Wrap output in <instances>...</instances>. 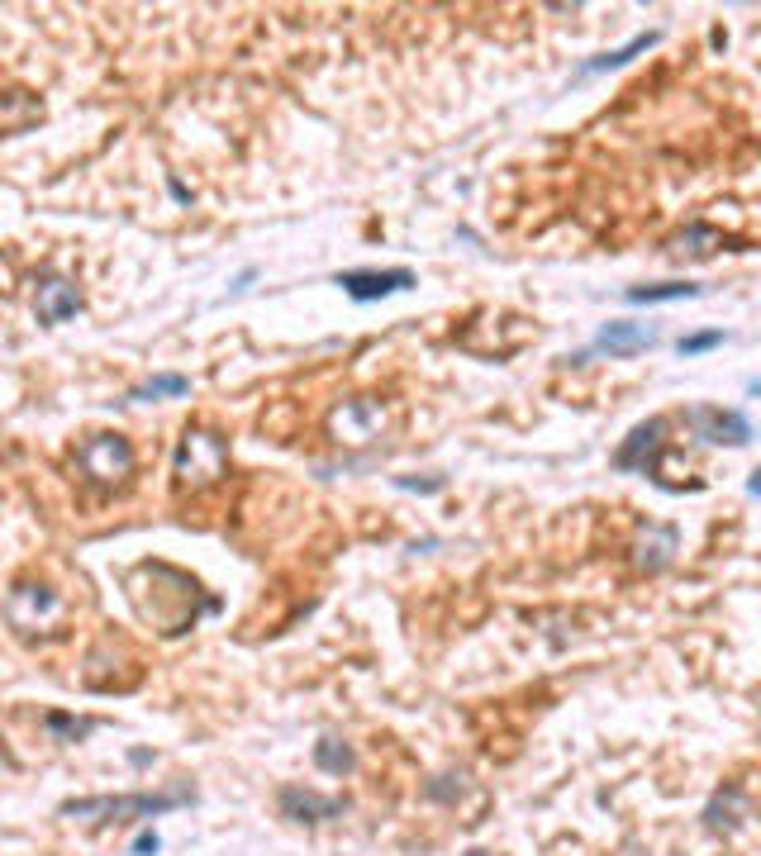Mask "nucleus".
<instances>
[{"label": "nucleus", "mask_w": 761, "mask_h": 856, "mask_svg": "<svg viewBox=\"0 0 761 856\" xmlns=\"http://www.w3.org/2000/svg\"><path fill=\"white\" fill-rule=\"evenodd\" d=\"M724 338H728L724 328H700V334H686V338H680V342H676V352H680V358H700V352L718 348Z\"/></svg>", "instance_id": "5701e85b"}, {"label": "nucleus", "mask_w": 761, "mask_h": 856, "mask_svg": "<svg viewBox=\"0 0 761 856\" xmlns=\"http://www.w3.org/2000/svg\"><path fill=\"white\" fill-rule=\"evenodd\" d=\"M334 286L358 300V305H372V300H386V296H400L414 286V272L410 267H386V272H338Z\"/></svg>", "instance_id": "9b49d317"}, {"label": "nucleus", "mask_w": 761, "mask_h": 856, "mask_svg": "<svg viewBox=\"0 0 761 856\" xmlns=\"http://www.w3.org/2000/svg\"><path fill=\"white\" fill-rule=\"evenodd\" d=\"M195 789L191 785H177V789H162V795H148V789H138V795H86V799H62L58 813L72 823H96V828H120V823H148L157 813L167 809H181L191 805Z\"/></svg>", "instance_id": "f03ea898"}, {"label": "nucleus", "mask_w": 761, "mask_h": 856, "mask_svg": "<svg viewBox=\"0 0 761 856\" xmlns=\"http://www.w3.org/2000/svg\"><path fill=\"white\" fill-rule=\"evenodd\" d=\"M329 438L338 447H366L380 438V429H386V405L372 400V395H358V400H343L329 410Z\"/></svg>", "instance_id": "423d86ee"}, {"label": "nucleus", "mask_w": 761, "mask_h": 856, "mask_svg": "<svg viewBox=\"0 0 761 856\" xmlns=\"http://www.w3.org/2000/svg\"><path fill=\"white\" fill-rule=\"evenodd\" d=\"M462 789H467L462 771H443V775H433V781H424V799H428V805H457Z\"/></svg>", "instance_id": "4be33fe9"}, {"label": "nucleus", "mask_w": 761, "mask_h": 856, "mask_svg": "<svg viewBox=\"0 0 761 856\" xmlns=\"http://www.w3.org/2000/svg\"><path fill=\"white\" fill-rule=\"evenodd\" d=\"M157 852H162V837H157V833H138L134 856H157Z\"/></svg>", "instance_id": "393cba45"}, {"label": "nucleus", "mask_w": 761, "mask_h": 856, "mask_svg": "<svg viewBox=\"0 0 761 856\" xmlns=\"http://www.w3.org/2000/svg\"><path fill=\"white\" fill-rule=\"evenodd\" d=\"M657 29H648V34H633L624 48H614V52H600V58H590L585 68H581V76H600V72H619V68H628V62L638 58V52H648V48H657Z\"/></svg>", "instance_id": "f3484780"}, {"label": "nucleus", "mask_w": 761, "mask_h": 856, "mask_svg": "<svg viewBox=\"0 0 761 856\" xmlns=\"http://www.w3.org/2000/svg\"><path fill=\"white\" fill-rule=\"evenodd\" d=\"M700 819H704V828H710V833H738L742 819H747V795H742V785L714 789V799L704 805Z\"/></svg>", "instance_id": "dca6fc26"}, {"label": "nucleus", "mask_w": 761, "mask_h": 856, "mask_svg": "<svg viewBox=\"0 0 761 856\" xmlns=\"http://www.w3.org/2000/svg\"><path fill=\"white\" fill-rule=\"evenodd\" d=\"M747 495L761 499V471H752V477H747Z\"/></svg>", "instance_id": "a878e982"}, {"label": "nucleus", "mask_w": 761, "mask_h": 856, "mask_svg": "<svg viewBox=\"0 0 761 856\" xmlns=\"http://www.w3.org/2000/svg\"><path fill=\"white\" fill-rule=\"evenodd\" d=\"M129 576L157 590V600H134V610H138L143 624H153L162 638L191 634L205 614L219 610V600L205 595L201 581H195L191 571H181V566H172V562H138Z\"/></svg>", "instance_id": "f257e3e1"}, {"label": "nucleus", "mask_w": 761, "mask_h": 856, "mask_svg": "<svg viewBox=\"0 0 761 856\" xmlns=\"http://www.w3.org/2000/svg\"><path fill=\"white\" fill-rule=\"evenodd\" d=\"M662 433H666L662 414L642 419V424L619 443V453H614V471H642V477H652V471H657V453H662Z\"/></svg>", "instance_id": "9d476101"}, {"label": "nucleus", "mask_w": 761, "mask_h": 856, "mask_svg": "<svg viewBox=\"0 0 761 856\" xmlns=\"http://www.w3.org/2000/svg\"><path fill=\"white\" fill-rule=\"evenodd\" d=\"M76 314H82V286L68 281V276H58V272L44 276L38 291H34V320L44 328H58V324L76 320Z\"/></svg>", "instance_id": "1a4fd4ad"}, {"label": "nucleus", "mask_w": 761, "mask_h": 856, "mask_svg": "<svg viewBox=\"0 0 761 856\" xmlns=\"http://www.w3.org/2000/svg\"><path fill=\"white\" fill-rule=\"evenodd\" d=\"M76 467H82V477L90 485H100V491H120V485H129V477H134L138 453L124 433H86V438L76 443Z\"/></svg>", "instance_id": "39448f33"}, {"label": "nucleus", "mask_w": 761, "mask_h": 856, "mask_svg": "<svg viewBox=\"0 0 761 856\" xmlns=\"http://www.w3.org/2000/svg\"><path fill=\"white\" fill-rule=\"evenodd\" d=\"M718 248H738V239H728L724 229H714V224H704V219H690L686 229H676L672 239H666V257H676V262H710Z\"/></svg>", "instance_id": "f8f14e48"}, {"label": "nucleus", "mask_w": 761, "mask_h": 856, "mask_svg": "<svg viewBox=\"0 0 761 856\" xmlns=\"http://www.w3.org/2000/svg\"><path fill=\"white\" fill-rule=\"evenodd\" d=\"M38 120H44V100H38L34 91H24V86L0 91V138L29 134Z\"/></svg>", "instance_id": "2eb2a0df"}, {"label": "nucleus", "mask_w": 761, "mask_h": 856, "mask_svg": "<svg viewBox=\"0 0 761 856\" xmlns=\"http://www.w3.org/2000/svg\"><path fill=\"white\" fill-rule=\"evenodd\" d=\"M225 477H229V438L215 429L191 424L177 438V453H172V485L181 495H201Z\"/></svg>", "instance_id": "20e7f679"}, {"label": "nucleus", "mask_w": 761, "mask_h": 856, "mask_svg": "<svg viewBox=\"0 0 761 856\" xmlns=\"http://www.w3.org/2000/svg\"><path fill=\"white\" fill-rule=\"evenodd\" d=\"M314 767H319L324 775H352L358 771V752H352V743H343V737H334V733H324L319 743H314Z\"/></svg>", "instance_id": "a211bd4d"}, {"label": "nucleus", "mask_w": 761, "mask_h": 856, "mask_svg": "<svg viewBox=\"0 0 761 856\" xmlns=\"http://www.w3.org/2000/svg\"><path fill=\"white\" fill-rule=\"evenodd\" d=\"M747 390H752V395H761V381H747Z\"/></svg>", "instance_id": "bb28decb"}, {"label": "nucleus", "mask_w": 761, "mask_h": 856, "mask_svg": "<svg viewBox=\"0 0 761 856\" xmlns=\"http://www.w3.org/2000/svg\"><path fill=\"white\" fill-rule=\"evenodd\" d=\"M396 485H400V491H419V495H438L448 481H443V477H424V481H419V477H396Z\"/></svg>", "instance_id": "b1692460"}, {"label": "nucleus", "mask_w": 761, "mask_h": 856, "mask_svg": "<svg viewBox=\"0 0 761 856\" xmlns=\"http://www.w3.org/2000/svg\"><path fill=\"white\" fill-rule=\"evenodd\" d=\"M44 728L58 737V743H86V737L100 728V719H90V714H62V709H52V714H44Z\"/></svg>", "instance_id": "412c9836"}, {"label": "nucleus", "mask_w": 761, "mask_h": 856, "mask_svg": "<svg viewBox=\"0 0 761 856\" xmlns=\"http://www.w3.org/2000/svg\"><path fill=\"white\" fill-rule=\"evenodd\" d=\"M676 547H680L676 523H648V529H638V538H633V566L642 576H657L676 562Z\"/></svg>", "instance_id": "ddd939ff"}, {"label": "nucleus", "mask_w": 761, "mask_h": 856, "mask_svg": "<svg viewBox=\"0 0 761 856\" xmlns=\"http://www.w3.org/2000/svg\"><path fill=\"white\" fill-rule=\"evenodd\" d=\"M343 809H348L343 795H319V789H310V785H281L277 789V813L291 819V823H329Z\"/></svg>", "instance_id": "6e6552de"}, {"label": "nucleus", "mask_w": 761, "mask_h": 856, "mask_svg": "<svg viewBox=\"0 0 761 856\" xmlns=\"http://www.w3.org/2000/svg\"><path fill=\"white\" fill-rule=\"evenodd\" d=\"M686 429L700 443H710V447H747L757 438L752 419H747L742 410H724V405H690Z\"/></svg>", "instance_id": "0eeeda50"}, {"label": "nucleus", "mask_w": 761, "mask_h": 856, "mask_svg": "<svg viewBox=\"0 0 761 856\" xmlns=\"http://www.w3.org/2000/svg\"><path fill=\"white\" fill-rule=\"evenodd\" d=\"M628 305H672V300H694L700 286L694 281H662V286H628Z\"/></svg>", "instance_id": "6ab92c4d"}, {"label": "nucleus", "mask_w": 761, "mask_h": 856, "mask_svg": "<svg viewBox=\"0 0 761 856\" xmlns=\"http://www.w3.org/2000/svg\"><path fill=\"white\" fill-rule=\"evenodd\" d=\"M652 342H657V328L633 324V320H609V324H600V334H595V342H590V352H609V358H638V352H648Z\"/></svg>", "instance_id": "4468645a"}, {"label": "nucleus", "mask_w": 761, "mask_h": 856, "mask_svg": "<svg viewBox=\"0 0 761 856\" xmlns=\"http://www.w3.org/2000/svg\"><path fill=\"white\" fill-rule=\"evenodd\" d=\"M0 614H5V624L15 628V638L44 642V638H62V624H68V600H62L58 586L24 576V581H15L5 590Z\"/></svg>", "instance_id": "7ed1b4c3"}, {"label": "nucleus", "mask_w": 761, "mask_h": 856, "mask_svg": "<svg viewBox=\"0 0 761 856\" xmlns=\"http://www.w3.org/2000/svg\"><path fill=\"white\" fill-rule=\"evenodd\" d=\"M467 856H491V852H467Z\"/></svg>", "instance_id": "cd10ccee"}, {"label": "nucleus", "mask_w": 761, "mask_h": 856, "mask_svg": "<svg viewBox=\"0 0 761 856\" xmlns=\"http://www.w3.org/2000/svg\"><path fill=\"white\" fill-rule=\"evenodd\" d=\"M177 395H191V376L167 372V376H153V381H143V386H134L124 400L129 405H148V400H177Z\"/></svg>", "instance_id": "aec40b11"}]
</instances>
